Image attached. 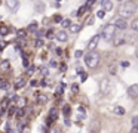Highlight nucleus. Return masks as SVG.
I'll return each instance as SVG.
<instances>
[{"label":"nucleus","mask_w":138,"mask_h":133,"mask_svg":"<svg viewBox=\"0 0 138 133\" xmlns=\"http://www.w3.org/2000/svg\"><path fill=\"white\" fill-rule=\"evenodd\" d=\"M135 10H137V4L134 3V1H125L122 6H120V16L122 18H131V16H134V13H135Z\"/></svg>","instance_id":"obj_1"},{"label":"nucleus","mask_w":138,"mask_h":133,"mask_svg":"<svg viewBox=\"0 0 138 133\" xmlns=\"http://www.w3.org/2000/svg\"><path fill=\"white\" fill-rule=\"evenodd\" d=\"M85 64H86L89 68H95V67L100 64V53L95 52V50H91L89 53H86V56H85Z\"/></svg>","instance_id":"obj_2"},{"label":"nucleus","mask_w":138,"mask_h":133,"mask_svg":"<svg viewBox=\"0 0 138 133\" xmlns=\"http://www.w3.org/2000/svg\"><path fill=\"white\" fill-rule=\"evenodd\" d=\"M114 34H116V25H106V27H103V30H101V37L104 38V40H113V37H114Z\"/></svg>","instance_id":"obj_3"},{"label":"nucleus","mask_w":138,"mask_h":133,"mask_svg":"<svg viewBox=\"0 0 138 133\" xmlns=\"http://www.w3.org/2000/svg\"><path fill=\"white\" fill-rule=\"evenodd\" d=\"M110 89H111V81H110V78H107V77L101 78V81H100V93H101V95H107V93L110 92Z\"/></svg>","instance_id":"obj_4"},{"label":"nucleus","mask_w":138,"mask_h":133,"mask_svg":"<svg viewBox=\"0 0 138 133\" xmlns=\"http://www.w3.org/2000/svg\"><path fill=\"white\" fill-rule=\"evenodd\" d=\"M125 40H126V36L122 33V30L119 31V33H116L114 34V37H113V44L117 47V46H120V44H123L125 43Z\"/></svg>","instance_id":"obj_5"},{"label":"nucleus","mask_w":138,"mask_h":133,"mask_svg":"<svg viewBox=\"0 0 138 133\" xmlns=\"http://www.w3.org/2000/svg\"><path fill=\"white\" fill-rule=\"evenodd\" d=\"M100 38H101V34H97V36H94V37L89 40V43H88V49H89V50H94V49L97 47V44H98Z\"/></svg>","instance_id":"obj_6"},{"label":"nucleus","mask_w":138,"mask_h":133,"mask_svg":"<svg viewBox=\"0 0 138 133\" xmlns=\"http://www.w3.org/2000/svg\"><path fill=\"white\" fill-rule=\"evenodd\" d=\"M6 6L9 7V10L16 12L19 7V0H6Z\"/></svg>","instance_id":"obj_7"},{"label":"nucleus","mask_w":138,"mask_h":133,"mask_svg":"<svg viewBox=\"0 0 138 133\" xmlns=\"http://www.w3.org/2000/svg\"><path fill=\"white\" fill-rule=\"evenodd\" d=\"M114 25H116V28H119V30H125L126 27H128V22H126V19L125 18H117L116 19V22H114Z\"/></svg>","instance_id":"obj_8"},{"label":"nucleus","mask_w":138,"mask_h":133,"mask_svg":"<svg viewBox=\"0 0 138 133\" xmlns=\"http://www.w3.org/2000/svg\"><path fill=\"white\" fill-rule=\"evenodd\" d=\"M128 95L131 98H138V84H132L128 87Z\"/></svg>","instance_id":"obj_9"},{"label":"nucleus","mask_w":138,"mask_h":133,"mask_svg":"<svg viewBox=\"0 0 138 133\" xmlns=\"http://www.w3.org/2000/svg\"><path fill=\"white\" fill-rule=\"evenodd\" d=\"M101 4H103V7H104V10H111L113 9V1L111 0H101Z\"/></svg>","instance_id":"obj_10"},{"label":"nucleus","mask_w":138,"mask_h":133,"mask_svg":"<svg viewBox=\"0 0 138 133\" xmlns=\"http://www.w3.org/2000/svg\"><path fill=\"white\" fill-rule=\"evenodd\" d=\"M56 118H58V110L56 108H52L49 111V123L54 121V120H56Z\"/></svg>","instance_id":"obj_11"},{"label":"nucleus","mask_w":138,"mask_h":133,"mask_svg":"<svg viewBox=\"0 0 138 133\" xmlns=\"http://www.w3.org/2000/svg\"><path fill=\"white\" fill-rule=\"evenodd\" d=\"M56 38H58L59 41H65V40H67V33H65V31H58V33H56Z\"/></svg>","instance_id":"obj_12"},{"label":"nucleus","mask_w":138,"mask_h":133,"mask_svg":"<svg viewBox=\"0 0 138 133\" xmlns=\"http://www.w3.org/2000/svg\"><path fill=\"white\" fill-rule=\"evenodd\" d=\"M91 133H100V123H98V121H92Z\"/></svg>","instance_id":"obj_13"},{"label":"nucleus","mask_w":138,"mask_h":133,"mask_svg":"<svg viewBox=\"0 0 138 133\" xmlns=\"http://www.w3.org/2000/svg\"><path fill=\"white\" fill-rule=\"evenodd\" d=\"M24 84H25V81H24V78L21 77V78H18V80H16L15 87H16V89H19V87H24Z\"/></svg>","instance_id":"obj_14"},{"label":"nucleus","mask_w":138,"mask_h":133,"mask_svg":"<svg viewBox=\"0 0 138 133\" xmlns=\"http://www.w3.org/2000/svg\"><path fill=\"white\" fill-rule=\"evenodd\" d=\"M46 101H48V98H46L45 95H39V96H37V102H39L40 105H43V104H46Z\"/></svg>","instance_id":"obj_15"},{"label":"nucleus","mask_w":138,"mask_h":133,"mask_svg":"<svg viewBox=\"0 0 138 133\" xmlns=\"http://www.w3.org/2000/svg\"><path fill=\"white\" fill-rule=\"evenodd\" d=\"M129 27L132 28V31H137L138 33V19H134V21L129 24Z\"/></svg>","instance_id":"obj_16"},{"label":"nucleus","mask_w":138,"mask_h":133,"mask_svg":"<svg viewBox=\"0 0 138 133\" xmlns=\"http://www.w3.org/2000/svg\"><path fill=\"white\" fill-rule=\"evenodd\" d=\"M9 33V28L6 25H0V36H6Z\"/></svg>","instance_id":"obj_17"},{"label":"nucleus","mask_w":138,"mask_h":133,"mask_svg":"<svg viewBox=\"0 0 138 133\" xmlns=\"http://www.w3.org/2000/svg\"><path fill=\"white\" fill-rule=\"evenodd\" d=\"M114 113H116L117 115H123V114H125V110H123L122 107H114Z\"/></svg>","instance_id":"obj_18"},{"label":"nucleus","mask_w":138,"mask_h":133,"mask_svg":"<svg viewBox=\"0 0 138 133\" xmlns=\"http://www.w3.org/2000/svg\"><path fill=\"white\" fill-rule=\"evenodd\" d=\"M61 25H62L64 28H68V27H71V21H70V19H64V21L61 22Z\"/></svg>","instance_id":"obj_19"},{"label":"nucleus","mask_w":138,"mask_h":133,"mask_svg":"<svg viewBox=\"0 0 138 133\" xmlns=\"http://www.w3.org/2000/svg\"><path fill=\"white\" fill-rule=\"evenodd\" d=\"M43 9H45V4L43 3H37L36 4V10L37 12H43Z\"/></svg>","instance_id":"obj_20"},{"label":"nucleus","mask_w":138,"mask_h":133,"mask_svg":"<svg viewBox=\"0 0 138 133\" xmlns=\"http://www.w3.org/2000/svg\"><path fill=\"white\" fill-rule=\"evenodd\" d=\"M70 30H71L73 33H77V31H80V25H71Z\"/></svg>","instance_id":"obj_21"},{"label":"nucleus","mask_w":138,"mask_h":133,"mask_svg":"<svg viewBox=\"0 0 138 133\" xmlns=\"http://www.w3.org/2000/svg\"><path fill=\"white\" fill-rule=\"evenodd\" d=\"M36 28H37V22H31V24H30V27H28V30H30V31H34Z\"/></svg>","instance_id":"obj_22"},{"label":"nucleus","mask_w":138,"mask_h":133,"mask_svg":"<svg viewBox=\"0 0 138 133\" xmlns=\"http://www.w3.org/2000/svg\"><path fill=\"white\" fill-rule=\"evenodd\" d=\"M62 111H64V114H65V115H70V113H71V110H70V107H68V105H65Z\"/></svg>","instance_id":"obj_23"},{"label":"nucleus","mask_w":138,"mask_h":133,"mask_svg":"<svg viewBox=\"0 0 138 133\" xmlns=\"http://www.w3.org/2000/svg\"><path fill=\"white\" fill-rule=\"evenodd\" d=\"M86 9H88V7H86V6H82V7H80V9H79V12H77V15H79V16H80V15H83V13H85V10H86Z\"/></svg>","instance_id":"obj_24"},{"label":"nucleus","mask_w":138,"mask_h":133,"mask_svg":"<svg viewBox=\"0 0 138 133\" xmlns=\"http://www.w3.org/2000/svg\"><path fill=\"white\" fill-rule=\"evenodd\" d=\"M131 123H132V126H138V115H135V117H132Z\"/></svg>","instance_id":"obj_25"},{"label":"nucleus","mask_w":138,"mask_h":133,"mask_svg":"<svg viewBox=\"0 0 138 133\" xmlns=\"http://www.w3.org/2000/svg\"><path fill=\"white\" fill-rule=\"evenodd\" d=\"M54 21H55V22H62L61 15H55V16H54Z\"/></svg>","instance_id":"obj_26"},{"label":"nucleus","mask_w":138,"mask_h":133,"mask_svg":"<svg viewBox=\"0 0 138 133\" xmlns=\"http://www.w3.org/2000/svg\"><path fill=\"white\" fill-rule=\"evenodd\" d=\"M95 4V0H88V3H86V7L89 9V7H92Z\"/></svg>","instance_id":"obj_27"},{"label":"nucleus","mask_w":138,"mask_h":133,"mask_svg":"<svg viewBox=\"0 0 138 133\" xmlns=\"http://www.w3.org/2000/svg\"><path fill=\"white\" fill-rule=\"evenodd\" d=\"M46 37H48V38H54V31H52V30H49V31L46 33Z\"/></svg>","instance_id":"obj_28"},{"label":"nucleus","mask_w":138,"mask_h":133,"mask_svg":"<svg viewBox=\"0 0 138 133\" xmlns=\"http://www.w3.org/2000/svg\"><path fill=\"white\" fill-rule=\"evenodd\" d=\"M7 67H9V61H3V62H1V68H3V70H6Z\"/></svg>","instance_id":"obj_29"},{"label":"nucleus","mask_w":138,"mask_h":133,"mask_svg":"<svg viewBox=\"0 0 138 133\" xmlns=\"http://www.w3.org/2000/svg\"><path fill=\"white\" fill-rule=\"evenodd\" d=\"M34 71H36V67H34V65H31V67H28V71H27V73H28V74H33Z\"/></svg>","instance_id":"obj_30"},{"label":"nucleus","mask_w":138,"mask_h":133,"mask_svg":"<svg viewBox=\"0 0 138 133\" xmlns=\"http://www.w3.org/2000/svg\"><path fill=\"white\" fill-rule=\"evenodd\" d=\"M0 89H7V81H1L0 83Z\"/></svg>","instance_id":"obj_31"},{"label":"nucleus","mask_w":138,"mask_h":133,"mask_svg":"<svg viewBox=\"0 0 138 133\" xmlns=\"http://www.w3.org/2000/svg\"><path fill=\"white\" fill-rule=\"evenodd\" d=\"M71 90H73L74 93H77V92H79V86H77V84H73V86H71Z\"/></svg>","instance_id":"obj_32"},{"label":"nucleus","mask_w":138,"mask_h":133,"mask_svg":"<svg viewBox=\"0 0 138 133\" xmlns=\"http://www.w3.org/2000/svg\"><path fill=\"white\" fill-rule=\"evenodd\" d=\"M97 15H98V18H104V15H106V10H100Z\"/></svg>","instance_id":"obj_33"},{"label":"nucleus","mask_w":138,"mask_h":133,"mask_svg":"<svg viewBox=\"0 0 138 133\" xmlns=\"http://www.w3.org/2000/svg\"><path fill=\"white\" fill-rule=\"evenodd\" d=\"M82 55H83V52H82V50H76V53H74V56H76V58H80Z\"/></svg>","instance_id":"obj_34"},{"label":"nucleus","mask_w":138,"mask_h":133,"mask_svg":"<svg viewBox=\"0 0 138 133\" xmlns=\"http://www.w3.org/2000/svg\"><path fill=\"white\" fill-rule=\"evenodd\" d=\"M24 36H25V31L24 30H19L18 31V37H24Z\"/></svg>","instance_id":"obj_35"},{"label":"nucleus","mask_w":138,"mask_h":133,"mask_svg":"<svg viewBox=\"0 0 138 133\" xmlns=\"http://www.w3.org/2000/svg\"><path fill=\"white\" fill-rule=\"evenodd\" d=\"M36 46H37V47H42V46H43V41H42V40H37V41H36Z\"/></svg>","instance_id":"obj_36"},{"label":"nucleus","mask_w":138,"mask_h":133,"mask_svg":"<svg viewBox=\"0 0 138 133\" xmlns=\"http://www.w3.org/2000/svg\"><path fill=\"white\" fill-rule=\"evenodd\" d=\"M131 133H138V126H132V130Z\"/></svg>","instance_id":"obj_37"},{"label":"nucleus","mask_w":138,"mask_h":133,"mask_svg":"<svg viewBox=\"0 0 138 133\" xmlns=\"http://www.w3.org/2000/svg\"><path fill=\"white\" fill-rule=\"evenodd\" d=\"M16 115H18V117H22V115H24V111H22V110H18Z\"/></svg>","instance_id":"obj_38"},{"label":"nucleus","mask_w":138,"mask_h":133,"mask_svg":"<svg viewBox=\"0 0 138 133\" xmlns=\"http://www.w3.org/2000/svg\"><path fill=\"white\" fill-rule=\"evenodd\" d=\"M88 78V74H85V73H82V81H85Z\"/></svg>","instance_id":"obj_39"},{"label":"nucleus","mask_w":138,"mask_h":133,"mask_svg":"<svg viewBox=\"0 0 138 133\" xmlns=\"http://www.w3.org/2000/svg\"><path fill=\"white\" fill-rule=\"evenodd\" d=\"M59 68H61V71H65V70H67V65H65V64H62Z\"/></svg>","instance_id":"obj_40"},{"label":"nucleus","mask_w":138,"mask_h":133,"mask_svg":"<svg viewBox=\"0 0 138 133\" xmlns=\"http://www.w3.org/2000/svg\"><path fill=\"white\" fill-rule=\"evenodd\" d=\"M36 36H37V37H42V36H43V31H37Z\"/></svg>","instance_id":"obj_41"},{"label":"nucleus","mask_w":138,"mask_h":133,"mask_svg":"<svg viewBox=\"0 0 138 133\" xmlns=\"http://www.w3.org/2000/svg\"><path fill=\"white\" fill-rule=\"evenodd\" d=\"M30 84H31V86H36V84H37V81H36V80H31V81H30Z\"/></svg>","instance_id":"obj_42"},{"label":"nucleus","mask_w":138,"mask_h":133,"mask_svg":"<svg viewBox=\"0 0 138 133\" xmlns=\"http://www.w3.org/2000/svg\"><path fill=\"white\" fill-rule=\"evenodd\" d=\"M22 64H24V67H28V61H27V59H24V62H22Z\"/></svg>","instance_id":"obj_43"}]
</instances>
